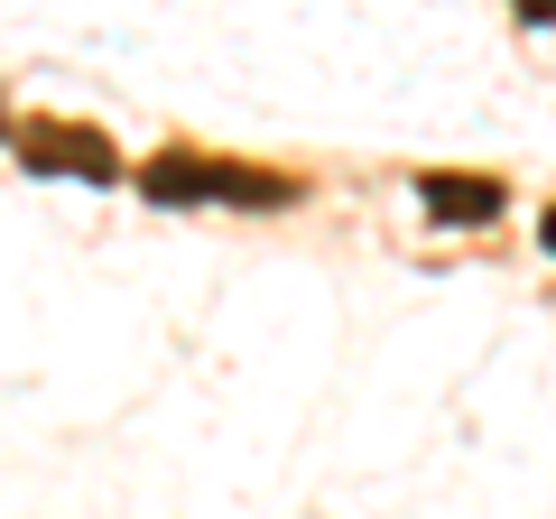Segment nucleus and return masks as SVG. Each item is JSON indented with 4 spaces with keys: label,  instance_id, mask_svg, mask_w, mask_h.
<instances>
[{
    "label": "nucleus",
    "instance_id": "7ed1b4c3",
    "mask_svg": "<svg viewBox=\"0 0 556 519\" xmlns=\"http://www.w3.org/2000/svg\"><path fill=\"white\" fill-rule=\"evenodd\" d=\"M417 204H427L437 223H492L501 214V186L492 177H445V167H427V177H417Z\"/></svg>",
    "mask_w": 556,
    "mask_h": 519
},
{
    "label": "nucleus",
    "instance_id": "20e7f679",
    "mask_svg": "<svg viewBox=\"0 0 556 519\" xmlns=\"http://www.w3.org/2000/svg\"><path fill=\"white\" fill-rule=\"evenodd\" d=\"M538 241H547V251H556V204H547V223H538Z\"/></svg>",
    "mask_w": 556,
    "mask_h": 519
},
{
    "label": "nucleus",
    "instance_id": "f03ea898",
    "mask_svg": "<svg viewBox=\"0 0 556 519\" xmlns=\"http://www.w3.org/2000/svg\"><path fill=\"white\" fill-rule=\"evenodd\" d=\"M28 167H65V177H112V140L102 130H65V121H38L28 130Z\"/></svg>",
    "mask_w": 556,
    "mask_h": 519
},
{
    "label": "nucleus",
    "instance_id": "f257e3e1",
    "mask_svg": "<svg viewBox=\"0 0 556 519\" xmlns=\"http://www.w3.org/2000/svg\"><path fill=\"white\" fill-rule=\"evenodd\" d=\"M139 186H149V204H214V195L223 204H278L288 195V186L260 177V167H214V159H159Z\"/></svg>",
    "mask_w": 556,
    "mask_h": 519
}]
</instances>
